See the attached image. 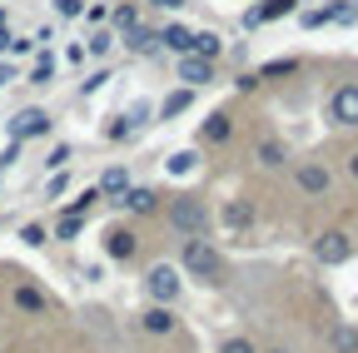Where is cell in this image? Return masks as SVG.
<instances>
[{
	"label": "cell",
	"mask_w": 358,
	"mask_h": 353,
	"mask_svg": "<svg viewBox=\"0 0 358 353\" xmlns=\"http://www.w3.org/2000/svg\"><path fill=\"white\" fill-rule=\"evenodd\" d=\"M179 274L194 279V284L219 289V284H224V254H219L209 239H185V249H179Z\"/></svg>",
	"instance_id": "1"
},
{
	"label": "cell",
	"mask_w": 358,
	"mask_h": 353,
	"mask_svg": "<svg viewBox=\"0 0 358 353\" xmlns=\"http://www.w3.org/2000/svg\"><path fill=\"white\" fill-rule=\"evenodd\" d=\"M164 224H169L174 239H204L209 234V209L194 194H174L169 209H164Z\"/></svg>",
	"instance_id": "2"
},
{
	"label": "cell",
	"mask_w": 358,
	"mask_h": 353,
	"mask_svg": "<svg viewBox=\"0 0 358 353\" xmlns=\"http://www.w3.org/2000/svg\"><path fill=\"white\" fill-rule=\"evenodd\" d=\"M145 294H150V303H174L179 294H185V274H179V264H169V259L150 264V269H145Z\"/></svg>",
	"instance_id": "3"
},
{
	"label": "cell",
	"mask_w": 358,
	"mask_h": 353,
	"mask_svg": "<svg viewBox=\"0 0 358 353\" xmlns=\"http://www.w3.org/2000/svg\"><path fill=\"white\" fill-rule=\"evenodd\" d=\"M294 189H299L303 199H324V194L334 189V169H329L324 159H303V164L294 169Z\"/></svg>",
	"instance_id": "4"
},
{
	"label": "cell",
	"mask_w": 358,
	"mask_h": 353,
	"mask_svg": "<svg viewBox=\"0 0 358 353\" xmlns=\"http://www.w3.org/2000/svg\"><path fill=\"white\" fill-rule=\"evenodd\" d=\"M353 254H358V244H353V234H343V229H329V234L313 239V259H319L324 269H338V264H348Z\"/></svg>",
	"instance_id": "5"
},
{
	"label": "cell",
	"mask_w": 358,
	"mask_h": 353,
	"mask_svg": "<svg viewBox=\"0 0 358 353\" xmlns=\"http://www.w3.org/2000/svg\"><path fill=\"white\" fill-rule=\"evenodd\" d=\"M329 124L334 129H358V80L338 85L329 95Z\"/></svg>",
	"instance_id": "6"
},
{
	"label": "cell",
	"mask_w": 358,
	"mask_h": 353,
	"mask_svg": "<svg viewBox=\"0 0 358 353\" xmlns=\"http://www.w3.org/2000/svg\"><path fill=\"white\" fill-rule=\"evenodd\" d=\"M50 135V115H45L40 105H25L15 120H10V140L15 145H25V140H45Z\"/></svg>",
	"instance_id": "7"
},
{
	"label": "cell",
	"mask_w": 358,
	"mask_h": 353,
	"mask_svg": "<svg viewBox=\"0 0 358 353\" xmlns=\"http://www.w3.org/2000/svg\"><path fill=\"white\" fill-rule=\"evenodd\" d=\"M105 259L134 264V259H140V234H134L129 224H110V229H105Z\"/></svg>",
	"instance_id": "8"
},
{
	"label": "cell",
	"mask_w": 358,
	"mask_h": 353,
	"mask_svg": "<svg viewBox=\"0 0 358 353\" xmlns=\"http://www.w3.org/2000/svg\"><path fill=\"white\" fill-rule=\"evenodd\" d=\"M140 329H145L150 338H169V333L179 329V319H174V303H150L145 314H140Z\"/></svg>",
	"instance_id": "9"
},
{
	"label": "cell",
	"mask_w": 358,
	"mask_h": 353,
	"mask_svg": "<svg viewBox=\"0 0 358 353\" xmlns=\"http://www.w3.org/2000/svg\"><path fill=\"white\" fill-rule=\"evenodd\" d=\"M179 80H185V90H204V85H214V60L179 55Z\"/></svg>",
	"instance_id": "10"
},
{
	"label": "cell",
	"mask_w": 358,
	"mask_h": 353,
	"mask_svg": "<svg viewBox=\"0 0 358 353\" xmlns=\"http://www.w3.org/2000/svg\"><path fill=\"white\" fill-rule=\"evenodd\" d=\"M10 303L20 308V314H30V319H45V314H50V298H45L35 284H15V289H10Z\"/></svg>",
	"instance_id": "11"
},
{
	"label": "cell",
	"mask_w": 358,
	"mask_h": 353,
	"mask_svg": "<svg viewBox=\"0 0 358 353\" xmlns=\"http://www.w3.org/2000/svg\"><path fill=\"white\" fill-rule=\"evenodd\" d=\"M229 135H234V120L224 115V110H214V115L199 120V145H224Z\"/></svg>",
	"instance_id": "12"
},
{
	"label": "cell",
	"mask_w": 358,
	"mask_h": 353,
	"mask_svg": "<svg viewBox=\"0 0 358 353\" xmlns=\"http://www.w3.org/2000/svg\"><path fill=\"white\" fill-rule=\"evenodd\" d=\"M294 10H299V0H264V6H254V10L244 15V25H274V20L294 15Z\"/></svg>",
	"instance_id": "13"
},
{
	"label": "cell",
	"mask_w": 358,
	"mask_h": 353,
	"mask_svg": "<svg viewBox=\"0 0 358 353\" xmlns=\"http://www.w3.org/2000/svg\"><path fill=\"white\" fill-rule=\"evenodd\" d=\"M120 209H129V214H155V209H159V194L145 189V185H129V189L120 194Z\"/></svg>",
	"instance_id": "14"
},
{
	"label": "cell",
	"mask_w": 358,
	"mask_h": 353,
	"mask_svg": "<svg viewBox=\"0 0 358 353\" xmlns=\"http://www.w3.org/2000/svg\"><path fill=\"white\" fill-rule=\"evenodd\" d=\"M189 55H199V60H219V55H224V40H219L214 30H189Z\"/></svg>",
	"instance_id": "15"
},
{
	"label": "cell",
	"mask_w": 358,
	"mask_h": 353,
	"mask_svg": "<svg viewBox=\"0 0 358 353\" xmlns=\"http://www.w3.org/2000/svg\"><path fill=\"white\" fill-rule=\"evenodd\" d=\"M95 189H100V199H120V194L129 189V169H124V164H110V169L100 174Z\"/></svg>",
	"instance_id": "16"
},
{
	"label": "cell",
	"mask_w": 358,
	"mask_h": 353,
	"mask_svg": "<svg viewBox=\"0 0 358 353\" xmlns=\"http://www.w3.org/2000/svg\"><path fill=\"white\" fill-rule=\"evenodd\" d=\"M329 353H358V329L353 324H334L329 329Z\"/></svg>",
	"instance_id": "17"
},
{
	"label": "cell",
	"mask_w": 358,
	"mask_h": 353,
	"mask_svg": "<svg viewBox=\"0 0 358 353\" xmlns=\"http://www.w3.org/2000/svg\"><path fill=\"white\" fill-rule=\"evenodd\" d=\"M159 50L189 55V30H185V25H164V30H159Z\"/></svg>",
	"instance_id": "18"
},
{
	"label": "cell",
	"mask_w": 358,
	"mask_h": 353,
	"mask_svg": "<svg viewBox=\"0 0 358 353\" xmlns=\"http://www.w3.org/2000/svg\"><path fill=\"white\" fill-rule=\"evenodd\" d=\"M254 154H259V164H264V169H284V159H289V150H284L279 140H259V150H254Z\"/></svg>",
	"instance_id": "19"
},
{
	"label": "cell",
	"mask_w": 358,
	"mask_h": 353,
	"mask_svg": "<svg viewBox=\"0 0 358 353\" xmlns=\"http://www.w3.org/2000/svg\"><path fill=\"white\" fill-rule=\"evenodd\" d=\"M124 45H129L134 55H155V50H159V30H129Z\"/></svg>",
	"instance_id": "20"
},
{
	"label": "cell",
	"mask_w": 358,
	"mask_h": 353,
	"mask_svg": "<svg viewBox=\"0 0 358 353\" xmlns=\"http://www.w3.org/2000/svg\"><path fill=\"white\" fill-rule=\"evenodd\" d=\"M194 105V90H174V95H164L159 100V120H174V115H185Z\"/></svg>",
	"instance_id": "21"
},
{
	"label": "cell",
	"mask_w": 358,
	"mask_h": 353,
	"mask_svg": "<svg viewBox=\"0 0 358 353\" xmlns=\"http://www.w3.org/2000/svg\"><path fill=\"white\" fill-rule=\"evenodd\" d=\"M224 224H229V229H249L254 224V209L244 199H229V204H224Z\"/></svg>",
	"instance_id": "22"
},
{
	"label": "cell",
	"mask_w": 358,
	"mask_h": 353,
	"mask_svg": "<svg viewBox=\"0 0 358 353\" xmlns=\"http://www.w3.org/2000/svg\"><path fill=\"white\" fill-rule=\"evenodd\" d=\"M194 169H199V150H174L169 154V174L185 180V174H194Z\"/></svg>",
	"instance_id": "23"
},
{
	"label": "cell",
	"mask_w": 358,
	"mask_h": 353,
	"mask_svg": "<svg viewBox=\"0 0 358 353\" xmlns=\"http://www.w3.org/2000/svg\"><path fill=\"white\" fill-rule=\"evenodd\" d=\"M100 204V189H80L70 204H65V214H80V219H90V209Z\"/></svg>",
	"instance_id": "24"
},
{
	"label": "cell",
	"mask_w": 358,
	"mask_h": 353,
	"mask_svg": "<svg viewBox=\"0 0 358 353\" xmlns=\"http://www.w3.org/2000/svg\"><path fill=\"white\" fill-rule=\"evenodd\" d=\"M115 50V35L110 30H95V35H90V45H85V55H95V60H105Z\"/></svg>",
	"instance_id": "25"
},
{
	"label": "cell",
	"mask_w": 358,
	"mask_h": 353,
	"mask_svg": "<svg viewBox=\"0 0 358 353\" xmlns=\"http://www.w3.org/2000/svg\"><path fill=\"white\" fill-rule=\"evenodd\" d=\"M50 80H55V55L45 50V55L35 60V70H30V85H50Z\"/></svg>",
	"instance_id": "26"
},
{
	"label": "cell",
	"mask_w": 358,
	"mask_h": 353,
	"mask_svg": "<svg viewBox=\"0 0 358 353\" xmlns=\"http://www.w3.org/2000/svg\"><path fill=\"white\" fill-rule=\"evenodd\" d=\"M80 229H85L80 214H60V219H55V239H80Z\"/></svg>",
	"instance_id": "27"
},
{
	"label": "cell",
	"mask_w": 358,
	"mask_h": 353,
	"mask_svg": "<svg viewBox=\"0 0 358 353\" xmlns=\"http://www.w3.org/2000/svg\"><path fill=\"white\" fill-rule=\"evenodd\" d=\"M150 115H155V105H150V100H134V105H129V110H124L120 120H124V124L134 129V124H150Z\"/></svg>",
	"instance_id": "28"
},
{
	"label": "cell",
	"mask_w": 358,
	"mask_h": 353,
	"mask_svg": "<svg viewBox=\"0 0 358 353\" xmlns=\"http://www.w3.org/2000/svg\"><path fill=\"white\" fill-rule=\"evenodd\" d=\"M294 70H299V60H268V65L254 70V75H259V80H279V75H294Z\"/></svg>",
	"instance_id": "29"
},
{
	"label": "cell",
	"mask_w": 358,
	"mask_h": 353,
	"mask_svg": "<svg viewBox=\"0 0 358 353\" xmlns=\"http://www.w3.org/2000/svg\"><path fill=\"white\" fill-rule=\"evenodd\" d=\"M219 353H259V343H254V338H244V333H229V338L219 343Z\"/></svg>",
	"instance_id": "30"
},
{
	"label": "cell",
	"mask_w": 358,
	"mask_h": 353,
	"mask_svg": "<svg viewBox=\"0 0 358 353\" xmlns=\"http://www.w3.org/2000/svg\"><path fill=\"white\" fill-rule=\"evenodd\" d=\"M115 25L129 35V30H140V10H134V6H115Z\"/></svg>",
	"instance_id": "31"
},
{
	"label": "cell",
	"mask_w": 358,
	"mask_h": 353,
	"mask_svg": "<svg viewBox=\"0 0 358 353\" xmlns=\"http://www.w3.org/2000/svg\"><path fill=\"white\" fill-rule=\"evenodd\" d=\"M55 15L60 20H80L85 15V0H55Z\"/></svg>",
	"instance_id": "32"
},
{
	"label": "cell",
	"mask_w": 358,
	"mask_h": 353,
	"mask_svg": "<svg viewBox=\"0 0 358 353\" xmlns=\"http://www.w3.org/2000/svg\"><path fill=\"white\" fill-rule=\"evenodd\" d=\"M70 159H75V154H70V145H55L50 154H45V169H65Z\"/></svg>",
	"instance_id": "33"
},
{
	"label": "cell",
	"mask_w": 358,
	"mask_h": 353,
	"mask_svg": "<svg viewBox=\"0 0 358 353\" xmlns=\"http://www.w3.org/2000/svg\"><path fill=\"white\" fill-rule=\"evenodd\" d=\"M20 239H25L30 249H40V244L50 239V234H45V224H25V229H20Z\"/></svg>",
	"instance_id": "34"
},
{
	"label": "cell",
	"mask_w": 358,
	"mask_h": 353,
	"mask_svg": "<svg viewBox=\"0 0 358 353\" xmlns=\"http://www.w3.org/2000/svg\"><path fill=\"white\" fill-rule=\"evenodd\" d=\"M110 80V70H95V75H90V80H80V95H95L100 90V85Z\"/></svg>",
	"instance_id": "35"
},
{
	"label": "cell",
	"mask_w": 358,
	"mask_h": 353,
	"mask_svg": "<svg viewBox=\"0 0 358 353\" xmlns=\"http://www.w3.org/2000/svg\"><path fill=\"white\" fill-rule=\"evenodd\" d=\"M259 85H264V80H259V75H249V70H244V75H239V80H234V90H239V95H254V90H259Z\"/></svg>",
	"instance_id": "36"
},
{
	"label": "cell",
	"mask_w": 358,
	"mask_h": 353,
	"mask_svg": "<svg viewBox=\"0 0 358 353\" xmlns=\"http://www.w3.org/2000/svg\"><path fill=\"white\" fill-rule=\"evenodd\" d=\"M65 189H70V174L60 169V174H55V180H50V185H45V194H50V199H55V194H65Z\"/></svg>",
	"instance_id": "37"
},
{
	"label": "cell",
	"mask_w": 358,
	"mask_h": 353,
	"mask_svg": "<svg viewBox=\"0 0 358 353\" xmlns=\"http://www.w3.org/2000/svg\"><path fill=\"white\" fill-rule=\"evenodd\" d=\"M6 50H10V55H30V50H35V40H15V35H10V45H6Z\"/></svg>",
	"instance_id": "38"
},
{
	"label": "cell",
	"mask_w": 358,
	"mask_h": 353,
	"mask_svg": "<svg viewBox=\"0 0 358 353\" xmlns=\"http://www.w3.org/2000/svg\"><path fill=\"white\" fill-rule=\"evenodd\" d=\"M10 80H15V65H10V60H0V90H6Z\"/></svg>",
	"instance_id": "39"
},
{
	"label": "cell",
	"mask_w": 358,
	"mask_h": 353,
	"mask_svg": "<svg viewBox=\"0 0 358 353\" xmlns=\"http://www.w3.org/2000/svg\"><path fill=\"white\" fill-rule=\"evenodd\" d=\"M155 6H164V10H185L189 0H155Z\"/></svg>",
	"instance_id": "40"
},
{
	"label": "cell",
	"mask_w": 358,
	"mask_h": 353,
	"mask_svg": "<svg viewBox=\"0 0 358 353\" xmlns=\"http://www.w3.org/2000/svg\"><path fill=\"white\" fill-rule=\"evenodd\" d=\"M10 45V25H0V50H6Z\"/></svg>",
	"instance_id": "41"
},
{
	"label": "cell",
	"mask_w": 358,
	"mask_h": 353,
	"mask_svg": "<svg viewBox=\"0 0 358 353\" xmlns=\"http://www.w3.org/2000/svg\"><path fill=\"white\" fill-rule=\"evenodd\" d=\"M348 174H353V180H358V154H348Z\"/></svg>",
	"instance_id": "42"
},
{
	"label": "cell",
	"mask_w": 358,
	"mask_h": 353,
	"mask_svg": "<svg viewBox=\"0 0 358 353\" xmlns=\"http://www.w3.org/2000/svg\"><path fill=\"white\" fill-rule=\"evenodd\" d=\"M264 353H294V348H284V343H274V348H264Z\"/></svg>",
	"instance_id": "43"
},
{
	"label": "cell",
	"mask_w": 358,
	"mask_h": 353,
	"mask_svg": "<svg viewBox=\"0 0 358 353\" xmlns=\"http://www.w3.org/2000/svg\"><path fill=\"white\" fill-rule=\"evenodd\" d=\"M353 6H358V0H353Z\"/></svg>",
	"instance_id": "44"
}]
</instances>
